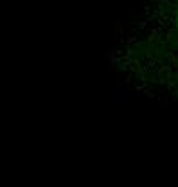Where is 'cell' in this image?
I'll list each match as a JSON object with an SVG mask.
<instances>
[{"mask_svg": "<svg viewBox=\"0 0 178 187\" xmlns=\"http://www.w3.org/2000/svg\"><path fill=\"white\" fill-rule=\"evenodd\" d=\"M146 25H148V22H137V27L139 29H146Z\"/></svg>", "mask_w": 178, "mask_h": 187, "instance_id": "5b68a950", "label": "cell"}, {"mask_svg": "<svg viewBox=\"0 0 178 187\" xmlns=\"http://www.w3.org/2000/svg\"><path fill=\"white\" fill-rule=\"evenodd\" d=\"M149 2H158V0H149Z\"/></svg>", "mask_w": 178, "mask_h": 187, "instance_id": "52a82bcc", "label": "cell"}, {"mask_svg": "<svg viewBox=\"0 0 178 187\" xmlns=\"http://www.w3.org/2000/svg\"><path fill=\"white\" fill-rule=\"evenodd\" d=\"M173 36H174V29H173V27H169V31H167V36H166V38H167V40H173Z\"/></svg>", "mask_w": 178, "mask_h": 187, "instance_id": "277c9868", "label": "cell"}, {"mask_svg": "<svg viewBox=\"0 0 178 187\" xmlns=\"http://www.w3.org/2000/svg\"><path fill=\"white\" fill-rule=\"evenodd\" d=\"M167 87H169V88H174V87H176V83H174L173 79H169V81H167Z\"/></svg>", "mask_w": 178, "mask_h": 187, "instance_id": "8992f818", "label": "cell"}, {"mask_svg": "<svg viewBox=\"0 0 178 187\" xmlns=\"http://www.w3.org/2000/svg\"><path fill=\"white\" fill-rule=\"evenodd\" d=\"M115 63H119V56H112V58H110V61H108V69H112Z\"/></svg>", "mask_w": 178, "mask_h": 187, "instance_id": "7a4b0ae2", "label": "cell"}, {"mask_svg": "<svg viewBox=\"0 0 178 187\" xmlns=\"http://www.w3.org/2000/svg\"><path fill=\"white\" fill-rule=\"evenodd\" d=\"M155 40H158V29H151V32H149V36H148V41L151 43V41H155Z\"/></svg>", "mask_w": 178, "mask_h": 187, "instance_id": "6da1fadb", "label": "cell"}, {"mask_svg": "<svg viewBox=\"0 0 178 187\" xmlns=\"http://www.w3.org/2000/svg\"><path fill=\"white\" fill-rule=\"evenodd\" d=\"M126 54H128V56H131V58H137V56H135V54H137V51H133L131 47H128V49H126Z\"/></svg>", "mask_w": 178, "mask_h": 187, "instance_id": "3957f363", "label": "cell"}]
</instances>
